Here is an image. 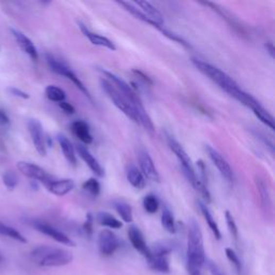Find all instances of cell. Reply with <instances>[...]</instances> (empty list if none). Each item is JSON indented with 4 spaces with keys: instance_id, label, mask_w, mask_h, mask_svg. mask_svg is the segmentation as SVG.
Returning <instances> with one entry per match:
<instances>
[{
    "instance_id": "1",
    "label": "cell",
    "mask_w": 275,
    "mask_h": 275,
    "mask_svg": "<svg viewBox=\"0 0 275 275\" xmlns=\"http://www.w3.org/2000/svg\"><path fill=\"white\" fill-rule=\"evenodd\" d=\"M99 71L105 76V78H108L107 80L110 81L113 85L118 89V91L124 95V97L128 100L130 105L134 108L135 112L137 114L138 118V123H139L143 128L149 132L151 136L155 134V126L153 124V120L151 118V116L149 113L146 112V110L144 108L143 103H142L141 99L139 97V95L137 94V92L132 88L128 83L125 82L124 80H121L120 78H118L114 73L111 71L104 70V69H99Z\"/></svg>"
},
{
    "instance_id": "2",
    "label": "cell",
    "mask_w": 275,
    "mask_h": 275,
    "mask_svg": "<svg viewBox=\"0 0 275 275\" xmlns=\"http://www.w3.org/2000/svg\"><path fill=\"white\" fill-rule=\"evenodd\" d=\"M192 61L194 63V66L197 68L201 73H203L205 77H208L211 81H213L216 85L223 89V91L228 94L229 96L235 98L242 104H245L244 102H246V100L248 98L247 95L250 94L243 91V89L239 86V84H237L234 79L227 75L226 72L220 70L219 68L211 65V63L205 62L203 60L195 59V58H193Z\"/></svg>"
},
{
    "instance_id": "3",
    "label": "cell",
    "mask_w": 275,
    "mask_h": 275,
    "mask_svg": "<svg viewBox=\"0 0 275 275\" xmlns=\"http://www.w3.org/2000/svg\"><path fill=\"white\" fill-rule=\"evenodd\" d=\"M203 236L200 226L195 219H190L187 235L186 264L189 275H201L205 264Z\"/></svg>"
},
{
    "instance_id": "4",
    "label": "cell",
    "mask_w": 275,
    "mask_h": 275,
    "mask_svg": "<svg viewBox=\"0 0 275 275\" xmlns=\"http://www.w3.org/2000/svg\"><path fill=\"white\" fill-rule=\"evenodd\" d=\"M167 142L169 147H170V150L174 153V155L177 156L179 163H181L184 174L186 176L190 184H192L194 188L202 196V198L204 199L205 202L210 203L211 201H212V199H211V194L209 192V188L200 181L199 177H197V173H196L193 161L190 159V157L186 153V151H185L184 147L171 136H167Z\"/></svg>"
},
{
    "instance_id": "5",
    "label": "cell",
    "mask_w": 275,
    "mask_h": 275,
    "mask_svg": "<svg viewBox=\"0 0 275 275\" xmlns=\"http://www.w3.org/2000/svg\"><path fill=\"white\" fill-rule=\"evenodd\" d=\"M30 255L33 260L41 267H62L73 260L71 252L49 245H40L34 248Z\"/></svg>"
},
{
    "instance_id": "6",
    "label": "cell",
    "mask_w": 275,
    "mask_h": 275,
    "mask_svg": "<svg viewBox=\"0 0 275 275\" xmlns=\"http://www.w3.org/2000/svg\"><path fill=\"white\" fill-rule=\"evenodd\" d=\"M100 85H101L103 92L107 94V96L110 98L111 101L114 103L116 108L121 111V112H123L127 118L134 121V123L139 124L138 123V118L134 108L131 107L128 100L124 97V95L121 94L112 83L108 81L107 79H101V80H100Z\"/></svg>"
},
{
    "instance_id": "7",
    "label": "cell",
    "mask_w": 275,
    "mask_h": 275,
    "mask_svg": "<svg viewBox=\"0 0 275 275\" xmlns=\"http://www.w3.org/2000/svg\"><path fill=\"white\" fill-rule=\"evenodd\" d=\"M46 62H47V65H49L50 69L53 72L56 73V75L65 77L66 79H68V80H70L73 85H75L79 89V91L83 93L84 96L87 97L89 100H91V101H93L91 93L88 92V89L86 88V86L84 85L83 82L78 78L76 73L72 71V69L70 67H68L65 62H62L61 60L57 59L56 57H54L53 55H50V54L46 55Z\"/></svg>"
},
{
    "instance_id": "8",
    "label": "cell",
    "mask_w": 275,
    "mask_h": 275,
    "mask_svg": "<svg viewBox=\"0 0 275 275\" xmlns=\"http://www.w3.org/2000/svg\"><path fill=\"white\" fill-rule=\"evenodd\" d=\"M118 3L119 4V6L124 7L126 11H128L131 15H134V17H135L136 19L142 20V22H143V23H146V24L151 25L152 27L156 28L157 30H159L163 36L167 37V38H169V39L174 41V42H177L178 44H182V45L185 46V47H189L187 42L185 41L183 38H181V37H178V36L176 35V34L171 33V31L167 30L165 27H162V26H159L158 24H156V23L154 22V20H152L151 19L147 18L145 14L142 13V12L140 11V10L138 9L132 2H128V1H118Z\"/></svg>"
},
{
    "instance_id": "9",
    "label": "cell",
    "mask_w": 275,
    "mask_h": 275,
    "mask_svg": "<svg viewBox=\"0 0 275 275\" xmlns=\"http://www.w3.org/2000/svg\"><path fill=\"white\" fill-rule=\"evenodd\" d=\"M18 170L23 174V176L27 177L30 179H34V181L41 182L42 184L45 185L52 182L54 177H53L51 174L47 173L43 168H41L40 166L36 165V163H31L27 161H20L18 162Z\"/></svg>"
},
{
    "instance_id": "10",
    "label": "cell",
    "mask_w": 275,
    "mask_h": 275,
    "mask_svg": "<svg viewBox=\"0 0 275 275\" xmlns=\"http://www.w3.org/2000/svg\"><path fill=\"white\" fill-rule=\"evenodd\" d=\"M138 159H139L140 171L145 178H149L152 182L159 183L160 176L154 163V160L149 154V152L144 149H141L138 153Z\"/></svg>"
},
{
    "instance_id": "11",
    "label": "cell",
    "mask_w": 275,
    "mask_h": 275,
    "mask_svg": "<svg viewBox=\"0 0 275 275\" xmlns=\"http://www.w3.org/2000/svg\"><path fill=\"white\" fill-rule=\"evenodd\" d=\"M119 247V240L112 230L104 229L98 236V250L103 256H111Z\"/></svg>"
},
{
    "instance_id": "12",
    "label": "cell",
    "mask_w": 275,
    "mask_h": 275,
    "mask_svg": "<svg viewBox=\"0 0 275 275\" xmlns=\"http://www.w3.org/2000/svg\"><path fill=\"white\" fill-rule=\"evenodd\" d=\"M31 225H33L36 230H38L41 232V234L52 237L53 240H55L58 243H61V244L68 246H76V243L73 242L67 235L63 234V232H61L60 230L56 229L55 227H53L47 223H44V221L34 220L33 223H31Z\"/></svg>"
},
{
    "instance_id": "13",
    "label": "cell",
    "mask_w": 275,
    "mask_h": 275,
    "mask_svg": "<svg viewBox=\"0 0 275 275\" xmlns=\"http://www.w3.org/2000/svg\"><path fill=\"white\" fill-rule=\"evenodd\" d=\"M28 130L35 145L36 151L39 153V155H46V142L43 131V127L38 119L31 118L28 120Z\"/></svg>"
},
{
    "instance_id": "14",
    "label": "cell",
    "mask_w": 275,
    "mask_h": 275,
    "mask_svg": "<svg viewBox=\"0 0 275 275\" xmlns=\"http://www.w3.org/2000/svg\"><path fill=\"white\" fill-rule=\"evenodd\" d=\"M205 151L208 153L211 161H212L213 165L217 168V170L221 174V177L229 183L234 181V172H232V169L228 161H227L217 151L213 149L212 146L205 145Z\"/></svg>"
},
{
    "instance_id": "15",
    "label": "cell",
    "mask_w": 275,
    "mask_h": 275,
    "mask_svg": "<svg viewBox=\"0 0 275 275\" xmlns=\"http://www.w3.org/2000/svg\"><path fill=\"white\" fill-rule=\"evenodd\" d=\"M255 185L259 195V200H260L262 212L263 214L270 215L272 212V198L268 185L266 183V179L261 177L260 176H256Z\"/></svg>"
},
{
    "instance_id": "16",
    "label": "cell",
    "mask_w": 275,
    "mask_h": 275,
    "mask_svg": "<svg viewBox=\"0 0 275 275\" xmlns=\"http://www.w3.org/2000/svg\"><path fill=\"white\" fill-rule=\"evenodd\" d=\"M128 237H129L131 245L134 246L135 250L140 252L145 258L150 256V247L146 244L144 236L143 234H142V231L138 228L137 226L132 225L129 227Z\"/></svg>"
},
{
    "instance_id": "17",
    "label": "cell",
    "mask_w": 275,
    "mask_h": 275,
    "mask_svg": "<svg viewBox=\"0 0 275 275\" xmlns=\"http://www.w3.org/2000/svg\"><path fill=\"white\" fill-rule=\"evenodd\" d=\"M11 33L14 37L15 41H17L18 45L20 47V50L26 53V54H27L34 61L38 60L39 54L38 51H37V47L34 44V42L31 41L27 36L24 35L23 33H20V31L17 29H11Z\"/></svg>"
},
{
    "instance_id": "18",
    "label": "cell",
    "mask_w": 275,
    "mask_h": 275,
    "mask_svg": "<svg viewBox=\"0 0 275 275\" xmlns=\"http://www.w3.org/2000/svg\"><path fill=\"white\" fill-rule=\"evenodd\" d=\"M77 151H78V154L80 156L83 161L86 163L88 166V168L91 169V170L96 174L98 177H104V169L100 165L99 161L96 159L93 156V154L91 152L88 151L87 147L85 145H82V144H78L77 145Z\"/></svg>"
},
{
    "instance_id": "19",
    "label": "cell",
    "mask_w": 275,
    "mask_h": 275,
    "mask_svg": "<svg viewBox=\"0 0 275 275\" xmlns=\"http://www.w3.org/2000/svg\"><path fill=\"white\" fill-rule=\"evenodd\" d=\"M76 184L75 181L71 178H62V179H56L54 178L52 182L45 185V188L53 195L58 196V197H62L69 194L71 190L75 188Z\"/></svg>"
},
{
    "instance_id": "20",
    "label": "cell",
    "mask_w": 275,
    "mask_h": 275,
    "mask_svg": "<svg viewBox=\"0 0 275 275\" xmlns=\"http://www.w3.org/2000/svg\"><path fill=\"white\" fill-rule=\"evenodd\" d=\"M80 25V29L83 33V35L86 37V38L91 41V43H93L94 45H98V46H102L105 47V49H108L110 51H115L116 50V46L113 43V41H111L110 39H108L107 37H103L99 34L96 33H93L92 30H89L85 25L79 23Z\"/></svg>"
},
{
    "instance_id": "21",
    "label": "cell",
    "mask_w": 275,
    "mask_h": 275,
    "mask_svg": "<svg viewBox=\"0 0 275 275\" xmlns=\"http://www.w3.org/2000/svg\"><path fill=\"white\" fill-rule=\"evenodd\" d=\"M71 130L73 132L79 140L83 142L85 145L92 144L94 138L91 134V129H89V126L87 125L86 121H84L82 119H79L73 121L71 124Z\"/></svg>"
},
{
    "instance_id": "22",
    "label": "cell",
    "mask_w": 275,
    "mask_h": 275,
    "mask_svg": "<svg viewBox=\"0 0 275 275\" xmlns=\"http://www.w3.org/2000/svg\"><path fill=\"white\" fill-rule=\"evenodd\" d=\"M135 6L137 8H139L140 11L145 14L147 18L151 19L152 20H154L156 24L159 26L165 25V20H163V15L161 12L158 10L156 7L153 6V4L149 1H136L134 2Z\"/></svg>"
},
{
    "instance_id": "23",
    "label": "cell",
    "mask_w": 275,
    "mask_h": 275,
    "mask_svg": "<svg viewBox=\"0 0 275 275\" xmlns=\"http://www.w3.org/2000/svg\"><path fill=\"white\" fill-rule=\"evenodd\" d=\"M57 141H58V143H59L62 154L63 156H65L67 161L72 166H77L78 160H77L76 150H75V147H73V144L71 143L70 140H69L65 135L58 134Z\"/></svg>"
},
{
    "instance_id": "24",
    "label": "cell",
    "mask_w": 275,
    "mask_h": 275,
    "mask_svg": "<svg viewBox=\"0 0 275 275\" xmlns=\"http://www.w3.org/2000/svg\"><path fill=\"white\" fill-rule=\"evenodd\" d=\"M127 179L136 189H143L146 185V178L140 171V169L136 166H129L126 172Z\"/></svg>"
},
{
    "instance_id": "25",
    "label": "cell",
    "mask_w": 275,
    "mask_h": 275,
    "mask_svg": "<svg viewBox=\"0 0 275 275\" xmlns=\"http://www.w3.org/2000/svg\"><path fill=\"white\" fill-rule=\"evenodd\" d=\"M146 259H147V263H149V267L152 270H154V271L160 273H168L169 270H170V264H169L168 256L150 254V256Z\"/></svg>"
},
{
    "instance_id": "26",
    "label": "cell",
    "mask_w": 275,
    "mask_h": 275,
    "mask_svg": "<svg viewBox=\"0 0 275 275\" xmlns=\"http://www.w3.org/2000/svg\"><path fill=\"white\" fill-rule=\"evenodd\" d=\"M202 4H204V6H208V7L212 8V10H214V11H216L219 15H221V17H223V19H225V20H227V22H228V23L230 24L231 27H234L236 30H237V31H240V33H242V26H241L239 23H237L236 19L232 17L231 13L227 11V10H226L225 8L218 6L217 3L209 2V1L202 2Z\"/></svg>"
},
{
    "instance_id": "27",
    "label": "cell",
    "mask_w": 275,
    "mask_h": 275,
    "mask_svg": "<svg viewBox=\"0 0 275 275\" xmlns=\"http://www.w3.org/2000/svg\"><path fill=\"white\" fill-rule=\"evenodd\" d=\"M198 205H199V209H200V211H201V213H202L203 217H204V219H205V221H206V224L209 225L210 229L212 230L214 236H215L217 240H220V239H221L220 230H219V228H218L217 223H216L214 217H213L212 213L210 212L209 208H208V206H206L203 202H201V201H199Z\"/></svg>"
},
{
    "instance_id": "28",
    "label": "cell",
    "mask_w": 275,
    "mask_h": 275,
    "mask_svg": "<svg viewBox=\"0 0 275 275\" xmlns=\"http://www.w3.org/2000/svg\"><path fill=\"white\" fill-rule=\"evenodd\" d=\"M113 206L118 214L120 216L125 223H132L134 220V215H132V208L129 203L125 202L123 200H115L113 201Z\"/></svg>"
},
{
    "instance_id": "29",
    "label": "cell",
    "mask_w": 275,
    "mask_h": 275,
    "mask_svg": "<svg viewBox=\"0 0 275 275\" xmlns=\"http://www.w3.org/2000/svg\"><path fill=\"white\" fill-rule=\"evenodd\" d=\"M96 220L99 225L108 227V228L112 229H119L123 227V223L118 220L112 214L108 212H99L96 214Z\"/></svg>"
},
{
    "instance_id": "30",
    "label": "cell",
    "mask_w": 275,
    "mask_h": 275,
    "mask_svg": "<svg viewBox=\"0 0 275 275\" xmlns=\"http://www.w3.org/2000/svg\"><path fill=\"white\" fill-rule=\"evenodd\" d=\"M161 225L168 232H170V234H176V231H177L176 220H174L171 210L169 209L168 206H163V209H162Z\"/></svg>"
},
{
    "instance_id": "31",
    "label": "cell",
    "mask_w": 275,
    "mask_h": 275,
    "mask_svg": "<svg viewBox=\"0 0 275 275\" xmlns=\"http://www.w3.org/2000/svg\"><path fill=\"white\" fill-rule=\"evenodd\" d=\"M0 235L8 236L10 239H13L20 243H27V239L19 230L13 228L11 226L3 224L2 221H0Z\"/></svg>"
},
{
    "instance_id": "32",
    "label": "cell",
    "mask_w": 275,
    "mask_h": 275,
    "mask_svg": "<svg viewBox=\"0 0 275 275\" xmlns=\"http://www.w3.org/2000/svg\"><path fill=\"white\" fill-rule=\"evenodd\" d=\"M253 112H254V114L256 115V118H259V120L261 121V123H263L267 127H269V128L271 130H274L275 127H274L273 116L270 114L268 110L263 108L262 104L259 105V107H257L256 109H254Z\"/></svg>"
},
{
    "instance_id": "33",
    "label": "cell",
    "mask_w": 275,
    "mask_h": 275,
    "mask_svg": "<svg viewBox=\"0 0 275 275\" xmlns=\"http://www.w3.org/2000/svg\"><path fill=\"white\" fill-rule=\"evenodd\" d=\"M45 95L49 100L53 102H62L66 99V93L61 88L55 85H49L45 88Z\"/></svg>"
},
{
    "instance_id": "34",
    "label": "cell",
    "mask_w": 275,
    "mask_h": 275,
    "mask_svg": "<svg viewBox=\"0 0 275 275\" xmlns=\"http://www.w3.org/2000/svg\"><path fill=\"white\" fill-rule=\"evenodd\" d=\"M159 200L155 195L149 194L143 199V208L149 214H155L159 209Z\"/></svg>"
},
{
    "instance_id": "35",
    "label": "cell",
    "mask_w": 275,
    "mask_h": 275,
    "mask_svg": "<svg viewBox=\"0 0 275 275\" xmlns=\"http://www.w3.org/2000/svg\"><path fill=\"white\" fill-rule=\"evenodd\" d=\"M82 188L85 190L86 193H88L93 197H97L100 194V190H101V186H100V183L97 181L95 177L88 178L87 181H85L82 185Z\"/></svg>"
},
{
    "instance_id": "36",
    "label": "cell",
    "mask_w": 275,
    "mask_h": 275,
    "mask_svg": "<svg viewBox=\"0 0 275 275\" xmlns=\"http://www.w3.org/2000/svg\"><path fill=\"white\" fill-rule=\"evenodd\" d=\"M2 182L9 190H13L15 187L18 186L19 184V177L17 176V173H14L12 171H7L2 176Z\"/></svg>"
},
{
    "instance_id": "37",
    "label": "cell",
    "mask_w": 275,
    "mask_h": 275,
    "mask_svg": "<svg viewBox=\"0 0 275 275\" xmlns=\"http://www.w3.org/2000/svg\"><path fill=\"white\" fill-rule=\"evenodd\" d=\"M225 217H226V223H227V226H228V229L230 231L231 236L236 240L237 236H239V231H237V226L236 224L234 216H232V214L229 212V211H226Z\"/></svg>"
},
{
    "instance_id": "38",
    "label": "cell",
    "mask_w": 275,
    "mask_h": 275,
    "mask_svg": "<svg viewBox=\"0 0 275 275\" xmlns=\"http://www.w3.org/2000/svg\"><path fill=\"white\" fill-rule=\"evenodd\" d=\"M226 256L227 258L229 259V261L234 263V266L236 267V269L237 270V271L241 272L242 271V262L240 260V258L239 256H237V254L232 250V248H226Z\"/></svg>"
},
{
    "instance_id": "39",
    "label": "cell",
    "mask_w": 275,
    "mask_h": 275,
    "mask_svg": "<svg viewBox=\"0 0 275 275\" xmlns=\"http://www.w3.org/2000/svg\"><path fill=\"white\" fill-rule=\"evenodd\" d=\"M132 72H134L138 78H140L141 80L143 81L144 83H146L147 85H153L152 79H151L149 76H147V75H145L144 72H142L141 70H138V69H134V70H132Z\"/></svg>"
},
{
    "instance_id": "40",
    "label": "cell",
    "mask_w": 275,
    "mask_h": 275,
    "mask_svg": "<svg viewBox=\"0 0 275 275\" xmlns=\"http://www.w3.org/2000/svg\"><path fill=\"white\" fill-rule=\"evenodd\" d=\"M9 92L11 93V95H13V96L22 98V99H29V97H30L27 93L20 91V88H17V87H10Z\"/></svg>"
},
{
    "instance_id": "41",
    "label": "cell",
    "mask_w": 275,
    "mask_h": 275,
    "mask_svg": "<svg viewBox=\"0 0 275 275\" xmlns=\"http://www.w3.org/2000/svg\"><path fill=\"white\" fill-rule=\"evenodd\" d=\"M93 223H94L93 216H92V214L88 213L87 216H86L85 224H84V230H85L86 234L89 235V236L93 234Z\"/></svg>"
},
{
    "instance_id": "42",
    "label": "cell",
    "mask_w": 275,
    "mask_h": 275,
    "mask_svg": "<svg viewBox=\"0 0 275 275\" xmlns=\"http://www.w3.org/2000/svg\"><path fill=\"white\" fill-rule=\"evenodd\" d=\"M58 105H59V108L67 114H75V112H76L75 107H73L71 103H69L67 101L59 102V103H58Z\"/></svg>"
},
{
    "instance_id": "43",
    "label": "cell",
    "mask_w": 275,
    "mask_h": 275,
    "mask_svg": "<svg viewBox=\"0 0 275 275\" xmlns=\"http://www.w3.org/2000/svg\"><path fill=\"white\" fill-rule=\"evenodd\" d=\"M205 264L208 266L209 270H210V272L212 273L213 275H224L223 273L220 272V270L218 269V267L216 266V264L213 262V261H210V260H206L205 261Z\"/></svg>"
},
{
    "instance_id": "44",
    "label": "cell",
    "mask_w": 275,
    "mask_h": 275,
    "mask_svg": "<svg viewBox=\"0 0 275 275\" xmlns=\"http://www.w3.org/2000/svg\"><path fill=\"white\" fill-rule=\"evenodd\" d=\"M10 124V118L8 115L0 109V126H7Z\"/></svg>"
},
{
    "instance_id": "45",
    "label": "cell",
    "mask_w": 275,
    "mask_h": 275,
    "mask_svg": "<svg viewBox=\"0 0 275 275\" xmlns=\"http://www.w3.org/2000/svg\"><path fill=\"white\" fill-rule=\"evenodd\" d=\"M266 49L269 52V54L271 55V57H274V46H273V43H271V42H268V43L266 44Z\"/></svg>"
},
{
    "instance_id": "46",
    "label": "cell",
    "mask_w": 275,
    "mask_h": 275,
    "mask_svg": "<svg viewBox=\"0 0 275 275\" xmlns=\"http://www.w3.org/2000/svg\"><path fill=\"white\" fill-rule=\"evenodd\" d=\"M1 259H2V258H1V256H0V261H1Z\"/></svg>"
}]
</instances>
